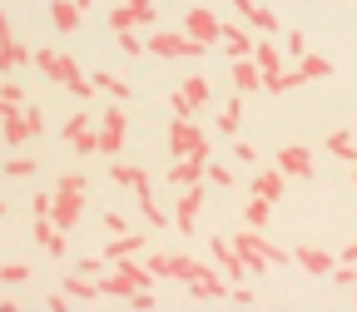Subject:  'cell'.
Returning a JSON list of instances; mask_svg holds the SVG:
<instances>
[{
	"label": "cell",
	"mask_w": 357,
	"mask_h": 312,
	"mask_svg": "<svg viewBox=\"0 0 357 312\" xmlns=\"http://www.w3.org/2000/svg\"><path fill=\"white\" fill-rule=\"evenodd\" d=\"M169 149H174V159H208V139H204V129L194 119L169 124Z\"/></svg>",
	"instance_id": "6da1fadb"
},
{
	"label": "cell",
	"mask_w": 357,
	"mask_h": 312,
	"mask_svg": "<svg viewBox=\"0 0 357 312\" xmlns=\"http://www.w3.org/2000/svg\"><path fill=\"white\" fill-rule=\"evenodd\" d=\"M144 50H154L159 60H199L204 55V45L199 40H189V35H174V30H159Z\"/></svg>",
	"instance_id": "7a4b0ae2"
},
{
	"label": "cell",
	"mask_w": 357,
	"mask_h": 312,
	"mask_svg": "<svg viewBox=\"0 0 357 312\" xmlns=\"http://www.w3.org/2000/svg\"><path fill=\"white\" fill-rule=\"evenodd\" d=\"M124 124H129V119H124V109H119V100H114V104L105 109L100 129H95V134H100V154H119V149H124V134H129Z\"/></svg>",
	"instance_id": "3957f363"
},
{
	"label": "cell",
	"mask_w": 357,
	"mask_h": 312,
	"mask_svg": "<svg viewBox=\"0 0 357 312\" xmlns=\"http://www.w3.org/2000/svg\"><path fill=\"white\" fill-rule=\"evenodd\" d=\"M149 20H159V10L149 6V0H124V6L109 10V30L114 35L119 30H134V25H149Z\"/></svg>",
	"instance_id": "277c9868"
},
{
	"label": "cell",
	"mask_w": 357,
	"mask_h": 312,
	"mask_svg": "<svg viewBox=\"0 0 357 312\" xmlns=\"http://www.w3.org/2000/svg\"><path fill=\"white\" fill-rule=\"evenodd\" d=\"M199 208H204V189H199V184H189L184 194H178V208H174L178 233H189V238H194V228H199Z\"/></svg>",
	"instance_id": "5b68a950"
},
{
	"label": "cell",
	"mask_w": 357,
	"mask_h": 312,
	"mask_svg": "<svg viewBox=\"0 0 357 312\" xmlns=\"http://www.w3.org/2000/svg\"><path fill=\"white\" fill-rule=\"evenodd\" d=\"M218 30H223V25H218V20H213V15H208L204 6H194V10L184 15V35H189V40H199L204 50H208V45L218 40Z\"/></svg>",
	"instance_id": "8992f818"
},
{
	"label": "cell",
	"mask_w": 357,
	"mask_h": 312,
	"mask_svg": "<svg viewBox=\"0 0 357 312\" xmlns=\"http://www.w3.org/2000/svg\"><path fill=\"white\" fill-rule=\"evenodd\" d=\"M79 213H84V194H55V208H50V223L60 233H70L75 223H79Z\"/></svg>",
	"instance_id": "52a82bcc"
},
{
	"label": "cell",
	"mask_w": 357,
	"mask_h": 312,
	"mask_svg": "<svg viewBox=\"0 0 357 312\" xmlns=\"http://www.w3.org/2000/svg\"><path fill=\"white\" fill-rule=\"evenodd\" d=\"M109 178H114V184H124V189H134V194H139V203L154 198L149 173H144V169H134V164H109Z\"/></svg>",
	"instance_id": "ba28073f"
},
{
	"label": "cell",
	"mask_w": 357,
	"mask_h": 312,
	"mask_svg": "<svg viewBox=\"0 0 357 312\" xmlns=\"http://www.w3.org/2000/svg\"><path fill=\"white\" fill-rule=\"evenodd\" d=\"M60 89H70V95L84 104L89 95H95V84H89V75H79V65L70 55H60Z\"/></svg>",
	"instance_id": "9c48e42d"
},
{
	"label": "cell",
	"mask_w": 357,
	"mask_h": 312,
	"mask_svg": "<svg viewBox=\"0 0 357 312\" xmlns=\"http://www.w3.org/2000/svg\"><path fill=\"white\" fill-rule=\"evenodd\" d=\"M20 60H30V50H25V45H15V35H10V25H6V15H0V75H10Z\"/></svg>",
	"instance_id": "30bf717a"
},
{
	"label": "cell",
	"mask_w": 357,
	"mask_h": 312,
	"mask_svg": "<svg viewBox=\"0 0 357 312\" xmlns=\"http://www.w3.org/2000/svg\"><path fill=\"white\" fill-rule=\"evenodd\" d=\"M144 243L149 238H139V233H114V243H105V263H119V258H134V253H144Z\"/></svg>",
	"instance_id": "8fae6325"
},
{
	"label": "cell",
	"mask_w": 357,
	"mask_h": 312,
	"mask_svg": "<svg viewBox=\"0 0 357 312\" xmlns=\"http://www.w3.org/2000/svg\"><path fill=\"white\" fill-rule=\"evenodd\" d=\"M79 15H84V10L75 6V0H50V20H55L60 35H75V30H79Z\"/></svg>",
	"instance_id": "7c38bea8"
},
{
	"label": "cell",
	"mask_w": 357,
	"mask_h": 312,
	"mask_svg": "<svg viewBox=\"0 0 357 312\" xmlns=\"http://www.w3.org/2000/svg\"><path fill=\"white\" fill-rule=\"evenodd\" d=\"M218 40H223V50H229L234 60H248V55H253V40H248V30H243V25H223V30H218Z\"/></svg>",
	"instance_id": "4fadbf2b"
},
{
	"label": "cell",
	"mask_w": 357,
	"mask_h": 312,
	"mask_svg": "<svg viewBox=\"0 0 357 312\" xmlns=\"http://www.w3.org/2000/svg\"><path fill=\"white\" fill-rule=\"evenodd\" d=\"M223 292H229V288H223L208 267H194V278H189V297H194V302H199V297L208 302V297H223Z\"/></svg>",
	"instance_id": "5bb4252c"
},
{
	"label": "cell",
	"mask_w": 357,
	"mask_h": 312,
	"mask_svg": "<svg viewBox=\"0 0 357 312\" xmlns=\"http://www.w3.org/2000/svg\"><path fill=\"white\" fill-rule=\"evenodd\" d=\"M6 129H0V139H6L10 149H20L30 139V124H25V109H6V119H0Z\"/></svg>",
	"instance_id": "9a60e30c"
},
{
	"label": "cell",
	"mask_w": 357,
	"mask_h": 312,
	"mask_svg": "<svg viewBox=\"0 0 357 312\" xmlns=\"http://www.w3.org/2000/svg\"><path fill=\"white\" fill-rule=\"evenodd\" d=\"M204 164H208V159H178V164L169 169V184H178V189L199 184V178H204Z\"/></svg>",
	"instance_id": "2e32d148"
},
{
	"label": "cell",
	"mask_w": 357,
	"mask_h": 312,
	"mask_svg": "<svg viewBox=\"0 0 357 312\" xmlns=\"http://www.w3.org/2000/svg\"><path fill=\"white\" fill-rule=\"evenodd\" d=\"M60 283H65V297H70V302H95V297H100V288L89 283L84 273H70V278H60Z\"/></svg>",
	"instance_id": "e0dca14e"
},
{
	"label": "cell",
	"mask_w": 357,
	"mask_h": 312,
	"mask_svg": "<svg viewBox=\"0 0 357 312\" xmlns=\"http://www.w3.org/2000/svg\"><path fill=\"white\" fill-rule=\"evenodd\" d=\"M213 258H218V263H223V273H229V278H234V283H238V278H243V253H234V248H229V243H223V238H218V243H213Z\"/></svg>",
	"instance_id": "ac0fdd59"
},
{
	"label": "cell",
	"mask_w": 357,
	"mask_h": 312,
	"mask_svg": "<svg viewBox=\"0 0 357 312\" xmlns=\"http://www.w3.org/2000/svg\"><path fill=\"white\" fill-rule=\"evenodd\" d=\"M89 84H95V89H105V95H114L119 104L129 100V84H124V79H114L109 70H95V75H89Z\"/></svg>",
	"instance_id": "d6986e66"
},
{
	"label": "cell",
	"mask_w": 357,
	"mask_h": 312,
	"mask_svg": "<svg viewBox=\"0 0 357 312\" xmlns=\"http://www.w3.org/2000/svg\"><path fill=\"white\" fill-rule=\"evenodd\" d=\"M95 288H100V297H119V302H124V297L134 292V283H129L124 273H109V278H100Z\"/></svg>",
	"instance_id": "ffe728a7"
},
{
	"label": "cell",
	"mask_w": 357,
	"mask_h": 312,
	"mask_svg": "<svg viewBox=\"0 0 357 312\" xmlns=\"http://www.w3.org/2000/svg\"><path fill=\"white\" fill-rule=\"evenodd\" d=\"M178 95H184L194 109H199V104H208V84H204V75H194V79H178Z\"/></svg>",
	"instance_id": "44dd1931"
},
{
	"label": "cell",
	"mask_w": 357,
	"mask_h": 312,
	"mask_svg": "<svg viewBox=\"0 0 357 312\" xmlns=\"http://www.w3.org/2000/svg\"><path fill=\"white\" fill-rule=\"evenodd\" d=\"M234 84H238V95L258 84V65H253V55H248V60H234Z\"/></svg>",
	"instance_id": "7402d4cb"
},
{
	"label": "cell",
	"mask_w": 357,
	"mask_h": 312,
	"mask_svg": "<svg viewBox=\"0 0 357 312\" xmlns=\"http://www.w3.org/2000/svg\"><path fill=\"white\" fill-rule=\"evenodd\" d=\"M124 302H129L134 312H154V307H159V292H154V288H134Z\"/></svg>",
	"instance_id": "603a6c76"
},
{
	"label": "cell",
	"mask_w": 357,
	"mask_h": 312,
	"mask_svg": "<svg viewBox=\"0 0 357 312\" xmlns=\"http://www.w3.org/2000/svg\"><path fill=\"white\" fill-rule=\"evenodd\" d=\"M35 65H40V75H50V79L60 84V55H55V50H45V45H40V50H35Z\"/></svg>",
	"instance_id": "cb8c5ba5"
},
{
	"label": "cell",
	"mask_w": 357,
	"mask_h": 312,
	"mask_svg": "<svg viewBox=\"0 0 357 312\" xmlns=\"http://www.w3.org/2000/svg\"><path fill=\"white\" fill-rule=\"evenodd\" d=\"M238 119H243V100L234 95L229 109H223V119H218V129H223V134H238Z\"/></svg>",
	"instance_id": "d4e9b609"
},
{
	"label": "cell",
	"mask_w": 357,
	"mask_h": 312,
	"mask_svg": "<svg viewBox=\"0 0 357 312\" xmlns=\"http://www.w3.org/2000/svg\"><path fill=\"white\" fill-rule=\"evenodd\" d=\"M89 124H95V119H89V114H84V104H79V114H70V119H65V144H75Z\"/></svg>",
	"instance_id": "484cf974"
},
{
	"label": "cell",
	"mask_w": 357,
	"mask_h": 312,
	"mask_svg": "<svg viewBox=\"0 0 357 312\" xmlns=\"http://www.w3.org/2000/svg\"><path fill=\"white\" fill-rule=\"evenodd\" d=\"M278 164H283L288 173H307V154H303V149H283V154H278Z\"/></svg>",
	"instance_id": "4316f807"
},
{
	"label": "cell",
	"mask_w": 357,
	"mask_h": 312,
	"mask_svg": "<svg viewBox=\"0 0 357 312\" xmlns=\"http://www.w3.org/2000/svg\"><path fill=\"white\" fill-rule=\"evenodd\" d=\"M0 104H6V109H25V89L20 84H0Z\"/></svg>",
	"instance_id": "83f0119b"
},
{
	"label": "cell",
	"mask_w": 357,
	"mask_h": 312,
	"mask_svg": "<svg viewBox=\"0 0 357 312\" xmlns=\"http://www.w3.org/2000/svg\"><path fill=\"white\" fill-rule=\"evenodd\" d=\"M0 169H6L10 178H30V173H35V159H25V154H15L10 164H0Z\"/></svg>",
	"instance_id": "f1b7e54d"
},
{
	"label": "cell",
	"mask_w": 357,
	"mask_h": 312,
	"mask_svg": "<svg viewBox=\"0 0 357 312\" xmlns=\"http://www.w3.org/2000/svg\"><path fill=\"white\" fill-rule=\"evenodd\" d=\"M194 267H199L194 258H169V278H184V283H189V278H194Z\"/></svg>",
	"instance_id": "f546056e"
},
{
	"label": "cell",
	"mask_w": 357,
	"mask_h": 312,
	"mask_svg": "<svg viewBox=\"0 0 357 312\" xmlns=\"http://www.w3.org/2000/svg\"><path fill=\"white\" fill-rule=\"evenodd\" d=\"M0 283H30V267L25 263H6L0 267Z\"/></svg>",
	"instance_id": "4dcf8cb0"
},
{
	"label": "cell",
	"mask_w": 357,
	"mask_h": 312,
	"mask_svg": "<svg viewBox=\"0 0 357 312\" xmlns=\"http://www.w3.org/2000/svg\"><path fill=\"white\" fill-rule=\"evenodd\" d=\"M55 194H84V173H65V178H55Z\"/></svg>",
	"instance_id": "1f68e13d"
},
{
	"label": "cell",
	"mask_w": 357,
	"mask_h": 312,
	"mask_svg": "<svg viewBox=\"0 0 357 312\" xmlns=\"http://www.w3.org/2000/svg\"><path fill=\"white\" fill-rule=\"evenodd\" d=\"M30 208H35V218H50V208H55V189H50V194H35Z\"/></svg>",
	"instance_id": "d6a6232c"
},
{
	"label": "cell",
	"mask_w": 357,
	"mask_h": 312,
	"mask_svg": "<svg viewBox=\"0 0 357 312\" xmlns=\"http://www.w3.org/2000/svg\"><path fill=\"white\" fill-rule=\"evenodd\" d=\"M278 189H283V178H278V173H263V178H258V198H273Z\"/></svg>",
	"instance_id": "836d02e7"
},
{
	"label": "cell",
	"mask_w": 357,
	"mask_h": 312,
	"mask_svg": "<svg viewBox=\"0 0 357 312\" xmlns=\"http://www.w3.org/2000/svg\"><path fill=\"white\" fill-rule=\"evenodd\" d=\"M25 124H30V139H40V129H45V114H40V104H25Z\"/></svg>",
	"instance_id": "e575fe53"
},
{
	"label": "cell",
	"mask_w": 357,
	"mask_h": 312,
	"mask_svg": "<svg viewBox=\"0 0 357 312\" xmlns=\"http://www.w3.org/2000/svg\"><path fill=\"white\" fill-rule=\"evenodd\" d=\"M144 267H149L154 278H169V258H164V253H149V258H144Z\"/></svg>",
	"instance_id": "d590c367"
},
{
	"label": "cell",
	"mask_w": 357,
	"mask_h": 312,
	"mask_svg": "<svg viewBox=\"0 0 357 312\" xmlns=\"http://www.w3.org/2000/svg\"><path fill=\"white\" fill-rule=\"evenodd\" d=\"M119 50H124V55H144V45L134 40V30H119Z\"/></svg>",
	"instance_id": "8d00e7d4"
},
{
	"label": "cell",
	"mask_w": 357,
	"mask_h": 312,
	"mask_svg": "<svg viewBox=\"0 0 357 312\" xmlns=\"http://www.w3.org/2000/svg\"><path fill=\"white\" fill-rule=\"evenodd\" d=\"M174 119H194V104L184 95H174Z\"/></svg>",
	"instance_id": "74e56055"
},
{
	"label": "cell",
	"mask_w": 357,
	"mask_h": 312,
	"mask_svg": "<svg viewBox=\"0 0 357 312\" xmlns=\"http://www.w3.org/2000/svg\"><path fill=\"white\" fill-rule=\"evenodd\" d=\"M45 307H50V312H65V307H70V297H65V288H60V292H50V297H45Z\"/></svg>",
	"instance_id": "f35d334b"
},
{
	"label": "cell",
	"mask_w": 357,
	"mask_h": 312,
	"mask_svg": "<svg viewBox=\"0 0 357 312\" xmlns=\"http://www.w3.org/2000/svg\"><path fill=\"white\" fill-rule=\"evenodd\" d=\"M100 267H105V258H84L79 273H84V278H100Z\"/></svg>",
	"instance_id": "ab89813d"
},
{
	"label": "cell",
	"mask_w": 357,
	"mask_h": 312,
	"mask_svg": "<svg viewBox=\"0 0 357 312\" xmlns=\"http://www.w3.org/2000/svg\"><path fill=\"white\" fill-rule=\"evenodd\" d=\"M268 218V198H258V203H248V223H263Z\"/></svg>",
	"instance_id": "60d3db41"
},
{
	"label": "cell",
	"mask_w": 357,
	"mask_h": 312,
	"mask_svg": "<svg viewBox=\"0 0 357 312\" xmlns=\"http://www.w3.org/2000/svg\"><path fill=\"white\" fill-rule=\"evenodd\" d=\"M204 173H208V178H213V184H229V178H234V173H229V169H218V164H204Z\"/></svg>",
	"instance_id": "b9f144b4"
},
{
	"label": "cell",
	"mask_w": 357,
	"mask_h": 312,
	"mask_svg": "<svg viewBox=\"0 0 357 312\" xmlns=\"http://www.w3.org/2000/svg\"><path fill=\"white\" fill-rule=\"evenodd\" d=\"M105 228H109V233H129V228H124V213H105Z\"/></svg>",
	"instance_id": "7bdbcfd3"
},
{
	"label": "cell",
	"mask_w": 357,
	"mask_h": 312,
	"mask_svg": "<svg viewBox=\"0 0 357 312\" xmlns=\"http://www.w3.org/2000/svg\"><path fill=\"white\" fill-rule=\"evenodd\" d=\"M75 6H79V10H89V0H75Z\"/></svg>",
	"instance_id": "ee69618b"
},
{
	"label": "cell",
	"mask_w": 357,
	"mask_h": 312,
	"mask_svg": "<svg viewBox=\"0 0 357 312\" xmlns=\"http://www.w3.org/2000/svg\"><path fill=\"white\" fill-rule=\"evenodd\" d=\"M0 218H6V203H0Z\"/></svg>",
	"instance_id": "f6af8a7d"
}]
</instances>
